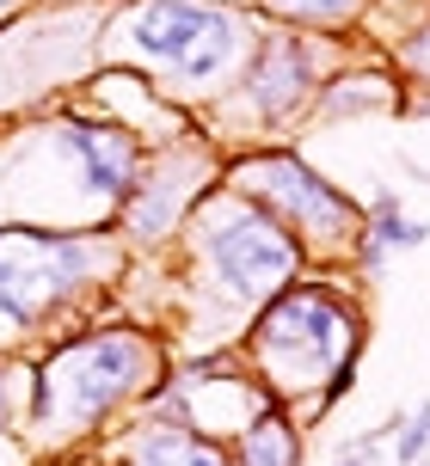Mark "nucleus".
Wrapping results in <instances>:
<instances>
[{
  "instance_id": "9",
  "label": "nucleus",
  "mask_w": 430,
  "mask_h": 466,
  "mask_svg": "<svg viewBox=\"0 0 430 466\" xmlns=\"http://www.w3.org/2000/svg\"><path fill=\"white\" fill-rule=\"evenodd\" d=\"M246 466H295V442L277 418H264L252 436H246Z\"/></svg>"
},
{
  "instance_id": "10",
  "label": "nucleus",
  "mask_w": 430,
  "mask_h": 466,
  "mask_svg": "<svg viewBox=\"0 0 430 466\" xmlns=\"http://www.w3.org/2000/svg\"><path fill=\"white\" fill-rule=\"evenodd\" d=\"M375 246H418V239H430L425 221H400V209H394V197H375Z\"/></svg>"
},
{
  "instance_id": "13",
  "label": "nucleus",
  "mask_w": 430,
  "mask_h": 466,
  "mask_svg": "<svg viewBox=\"0 0 430 466\" xmlns=\"http://www.w3.org/2000/svg\"><path fill=\"white\" fill-rule=\"evenodd\" d=\"M338 466H369V461H357V454H344V461H338Z\"/></svg>"
},
{
  "instance_id": "2",
  "label": "nucleus",
  "mask_w": 430,
  "mask_h": 466,
  "mask_svg": "<svg viewBox=\"0 0 430 466\" xmlns=\"http://www.w3.org/2000/svg\"><path fill=\"white\" fill-rule=\"evenodd\" d=\"M210 264L234 295H264L295 270V246L259 209H228L210 215Z\"/></svg>"
},
{
  "instance_id": "12",
  "label": "nucleus",
  "mask_w": 430,
  "mask_h": 466,
  "mask_svg": "<svg viewBox=\"0 0 430 466\" xmlns=\"http://www.w3.org/2000/svg\"><path fill=\"white\" fill-rule=\"evenodd\" d=\"M425 442H430V405H425V411H418V423H412V430H406V442H400V461H418V454H425Z\"/></svg>"
},
{
  "instance_id": "3",
  "label": "nucleus",
  "mask_w": 430,
  "mask_h": 466,
  "mask_svg": "<svg viewBox=\"0 0 430 466\" xmlns=\"http://www.w3.org/2000/svg\"><path fill=\"white\" fill-rule=\"evenodd\" d=\"M80 277H87V246H68V239H0V313H13V319H37Z\"/></svg>"
},
{
  "instance_id": "1",
  "label": "nucleus",
  "mask_w": 430,
  "mask_h": 466,
  "mask_svg": "<svg viewBox=\"0 0 430 466\" xmlns=\"http://www.w3.org/2000/svg\"><path fill=\"white\" fill-rule=\"evenodd\" d=\"M142 374V344L136 338H93V344L68 350L49 362V418L87 423L98 418L118 393L136 387Z\"/></svg>"
},
{
  "instance_id": "7",
  "label": "nucleus",
  "mask_w": 430,
  "mask_h": 466,
  "mask_svg": "<svg viewBox=\"0 0 430 466\" xmlns=\"http://www.w3.org/2000/svg\"><path fill=\"white\" fill-rule=\"evenodd\" d=\"M302 86H308V62H302V49H264L259 56V74H252V93L271 98V111H283L289 98H302Z\"/></svg>"
},
{
  "instance_id": "6",
  "label": "nucleus",
  "mask_w": 430,
  "mask_h": 466,
  "mask_svg": "<svg viewBox=\"0 0 430 466\" xmlns=\"http://www.w3.org/2000/svg\"><path fill=\"white\" fill-rule=\"evenodd\" d=\"M215 19V6H191V0H154L136 19V44L160 62H185V49L203 37V25Z\"/></svg>"
},
{
  "instance_id": "5",
  "label": "nucleus",
  "mask_w": 430,
  "mask_h": 466,
  "mask_svg": "<svg viewBox=\"0 0 430 466\" xmlns=\"http://www.w3.org/2000/svg\"><path fill=\"white\" fill-rule=\"evenodd\" d=\"M246 178H252V185H264V197L289 203V209L302 215L308 228H320V233L344 228V215H351V209L333 197V185L308 178V166H302V160H259V166H246Z\"/></svg>"
},
{
  "instance_id": "8",
  "label": "nucleus",
  "mask_w": 430,
  "mask_h": 466,
  "mask_svg": "<svg viewBox=\"0 0 430 466\" xmlns=\"http://www.w3.org/2000/svg\"><path fill=\"white\" fill-rule=\"evenodd\" d=\"M142 466H221V454H215L210 442H197V436H179V430H167V436H148Z\"/></svg>"
},
{
  "instance_id": "4",
  "label": "nucleus",
  "mask_w": 430,
  "mask_h": 466,
  "mask_svg": "<svg viewBox=\"0 0 430 466\" xmlns=\"http://www.w3.org/2000/svg\"><path fill=\"white\" fill-rule=\"evenodd\" d=\"M259 350L283 369L289 356H302V369H326V362H351V319L338 313L326 295H289L264 313Z\"/></svg>"
},
{
  "instance_id": "11",
  "label": "nucleus",
  "mask_w": 430,
  "mask_h": 466,
  "mask_svg": "<svg viewBox=\"0 0 430 466\" xmlns=\"http://www.w3.org/2000/svg\"><path fill=\"white\" fill-rule=\"evenodd\" d=\"M283 13H308V19H338L351 0H277Z\"/></svg>"
}]
</instances>
